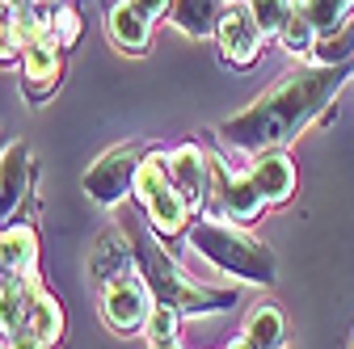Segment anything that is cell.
Returning <instances> with one entry per match:
<instances>
[{"label":"cell","mask_w":354,"mask_h":349,"mask_svg":"<svg viewBox=\"0 0 354 349\" xmlns=\"http://www.w3.org/2000/svg\"><path fill=\"white\" fill-rule=\"evenodd\" d=\"M304 9H308V17H313V26H317L321 34H329V30H337L342 21H350L354 0H304Z\"/></svg>","instance_id":"23"},{"label":"cell","mask_w":354,"mask_h":349,"mask_svg":"<svg viewBox=\"0 0 354 349\" xmlns=\"http://www.w3.org/2000/svg\"><path fill=\"white\" fill-rule=\"evenodd\" d=\"M131 240V248H136V270L140 278L148 282L152 299L165 303V308H177L186 320H207V316H224L236 308V290H219V286H207L198 278H190L182 266H177V257L165 248V240L144 223H118Z\"/></svg>","instance_id":"2"},{"label":"cell","mask_w":354,"mask_h":349,"mask_svg":"<svg viewBox=\"0 0 354 349\" xmlns=\"http://www.w3.org/2000/svg\"><path fill=\"white\" fill-rule=\"evenodd\" d=\"M207 210L249 228V223H257L261 215H266V202H261V194L253 190L249 172H232L228 160L211 156V198H207Z\"/></svg>","instance_id":"7"},{"label":"cell","mask_w":354,"mask_h":349,"mask_svg":"<svg viewBox=\"0 0 354 349\" xmlns=\"http://www.w3.org/2000/svg\"><path fill=\"white\" fill-rule=\"evenodd\" d=\"M26 5H34V0H0V17H13V13H21Z\"/></svg>","instance_id":"28"},{"label":"cell","mask_w":354,"mask_h":349,"mask_svg":"<svg viewBox=\"0 0 354 349\" xmlns=\"http://www.w3.org/2000/svg\"><path fill=\"white\" fill-rule=\"evenodd\" d=\"M350 349H354V341H350Z\"/></svg>","instance_id":"35"},{"label":"cell","mask_w":354,"mask_h":349,"mask_svg":"<svg viewBox=\"0 0 354 349\" xmlns=\"http://www.w3.org/2000/svg\"><path fill=\"white\" fill-rule=\"evenodd\" d=\"M136 202L148 228L169 244L182 240L194 223V206L182 198V190L169 177V152H144V164L136 172Z\"/></svg>","instance_id":"4"},{"label":"cell","mask_w":354,"mask_h":349,"mask_svg":"<svg viewBox=\"0 0 354 349\" xmlns=\"http://www.w3.org/2000/svg\"><path fill=\"white\" fill-rule=\"evenodd\" d=\"M295 5H304V0H295Z\"/></svg>","instance_id":"34"},{"label":"cell","mask_w":354,"mask_h":349,"mask_svg":"<svg viewBox=\"0 0 354 349\" xmlns=\"http://www.w3.org/2000/svg\"><path fill=\"white\" fill-rule=\"evenodd\" d=\"M291 9H295V0H249V13H253L257 30L266 34V42H279Z\"/></svg>","instance_id":"21"},{"label":"cell","mask_w":354,"mask_h":349,"mask_svg":"<svg viewBox=\"0 0 354 349\" xmlns=\"http://www.w3.org/2000/svg\"><path fill=\"white\" fill-rule=\"evenodd\" d=\"M228 349H257V345H253V341H249V337H236V341H232V345H228Z\"/></svg>","instance_id":"29"},{"label":"cell","mask_w":354,"mask_h":349,"mask_svg":"<svg viewBox=\"0 0 354 349\" xmlns=\"http://www.w3.org/2000/svg\"><path fill=\"white\" fill-rule=\"evenodd\" d=\"M317 26H313V17H308V9L304 5H295L291 9V17H287V26H283V34H279V47L287 51V55H299V59H308L313 55V42H317Z\"/></svg>","instance_id":"20"},{"label":"cell","mask_w":354,"mask_h":349,"mask_svg":"<svg viewBox=\"0 0 354 349\" xmlns=\"http://www.w3.org/2000/svg\"><path fill=\"white\" fill-rule=\"evenodd\" d=\"M245 172H249V181H253V190L261 194L266 206H287L295 198L299 177H295V164H291L287 152H257Z\"/></svg>","instance_id":"11"},{"label":"cell","mask_w":354,"mask_h":349,"mask_svg":"<svg viewBox=\"0 0 354 349\" xmlns=\"http://www.w3.org/2000/svg\"><path fill=\"white\" fill-rule=\"evenodd\" d=\"M215 47H219V59H224L232 72H249L266 47V34L257 30L249 5H228L224 17L215 26Z\"/></svg>","instance_id":"9"},{"label":"cell","mask_w":354,"mask_h":349,"mask_svg":"<svg viewBox=\"0 0 354 349\" xmlns=\"http://www.w3.org/2000/svg\"><path fill=\"white\" fill-rule=\"evenodd\" d=\"M152 308H156V299H152L148 282L140 278V270H131V274H118V278L102 282V320H106L110 332H118V337L144 332Z\"/></svg>","instance_id":"6"},{"label":"cell","mask_w":354,"mask_h":349,"mask_svg":"<svg viewBox=\"0 0 354 349\" xmlns=\"http://www.w3.org/2000/svg\"><path fill=\"white\" fill-rule=\"evenodd\" d=\"M30 168H34V156L21 139L5 143V156H0V228L13 223L17 206L26 202L30 194Z\"/></svg>","instance_id":"12"},{"label":"cell","mask_w":354,"mask_h":349,"mask_svg":"<svg viewBox=\"0 0 354 349\" xmlns=\"http://www.w3.org/2000/svg\"><path fill=\"white\" fill-rule=\"evenodd\" d=\"M228 0H173L169 26L186 38H215V26L224 17Z\"/></svg>","instance_id":"17"},{"label":"cell","mask_w":354,"mask_h":349,"mask_svg":"<svg viewBox=\"0 0 354 349\" xmlns=\"http://www.w3.org/2000/svg\"><path fill=\"white\" fill-rule=\"evenodd\" d=\"M26 55V38L13 30L9 17H0V63H21Z\"/></svg>","instance_id":"25"},{"label":"cell","mask_w":354,"mask_h":349,"mask_svg":"<svg viewBox=\"0 0 354 349\" xmlns=\"http://www.w3.org/2000/svg\"><path fill=\"white\" fill-rule=\"evenodd\" d=\"M34 5H42V9H59V5H72V0H34Z\"/></svg>","instance_id":"30"},{"label":"cell","mask_w":354,"mask_h":349,"mask_svg":"<svg viewBox=\"0 0 354 349\" xmlns=\"http://www.w3.org/2000/svg\"><path fill=\"white\" fill-rule=\"evenodd\" d=\"M241 337H249L257 349H287V320L274 303H257V308L245 316Z\"/></svg>","instance_id":"18"},{"label":"cell","mask_w":354,"mask_h":349,"mask_svg":"<svg viewBox=\"0 0 354 349\" xmlns=\"http://www.w3.org/2000/svg\"><path fill=\"white\" fill-rule=\"evenodd\" d=\"M148 349H182V345H177V341H169V345H148Z\"/></svg>","instance_id":"31"},{"label":"cell","mask_w":354,"mask_h":349,"mask_svg":"<svg viewBox=\"0 0 354 349\" xmlns=\"http://www.w3.org/2000/svg\"><path fill=\"white\" fill-rule=\"evenodd\" d=\"M228 5H249V0H228Z\"/></svg>","instance_id":"32"},{"label":"cell","mask_w":354,"mask_h":349,"mask_svg":"<svg viewBox=\"0 0 354 349\" xmlns=\"http://www.w3.org/2000/svg\"><path fill=\"white\" fill-rule=\"evenodd\" d=\"M350 76H354V63H337V68L308 63V68L274 80L270 89H261L245 110H236L232 118L219 122L215 135L224 148L245 152V156L283 152L313 122H321V114L333 110V97Z\"/></svg>","instance_id":"1"},{"label":"cell","mask_w":354,"mask_h":349,"mask_svg":"<svg viewBox=\"0 0 354 349\" xmlns=\"http://www.w3.org/2000/svg\"><path fill=\"white\" fill-rule=\"evenodd\" d=\"M38 274V232L34 223H5L0 228V282Z\"/></svg>","instance_id":"13"},{"label":"cell","mask_w":354,"mask_h":349,"mask_svg":"<svg viewBox=\"0 0 354 349\" xmlns=\"http://www.w3.org/2000/svg\"><path fill=\"white\" fill-rule=\"evenodd\" d=\"M5 349H55V345L38 341V337H30V332H17V337H5Z\"/></svg>","instance_id":"27"},{"label":"cell","mask_w":354,"mask_h":349,"mask_svg":"<svg viewBox=\"0 0 354 349\" xmlns=\"http://www.w3.org/2000/svg\"><path fill=\"white\" fill-rule=\"evenodd\" d=\"M169 177L182 190V198L194 206V215L207 210L211 198V152H203L198 143H177L169 152Z\"/></svg>","instance_id":"10"},{"label":"cell","mask_w":354,"mask_h":349,"mask_svg":"<svg viewBox=\"0 0 354 349\" xmlns=\"http://www.w3.org/2000/svg\"><path fill=\"white\" fill-rule=\"evenodd\" d=\"M152 26L156 21H148L131 0H114L110 5V13H106V34H110V42L118 51H127V55H148V47H152Z\"/></svg>","instance_id":"15"},{"label":"cell","mask_w":354,"mask_h":349,"mask_svg":"<svg viewBox=\"0 0 354 349\" xmlns=\"http://www.w3.org/2000/svg\"><path fill=\"white\" fill-rule=\"evenodd\" d=\"M186 244L198 261H207V266L215 274H224L232 282H245V286H270L279 278L274 270V252L266 248L245 223H232L224 219V215H194V223L186 232Z\"/></svg>","instance_id":"3"},{"label":"cell","mask_w":354,"mask_h":349,"mask_svg":"<svg viewBox=\"0 0 354 349\" xmlns=\"http://www.w3.org/2000/svg\"><path fill=\"white\" fill-rule=\"evenodd\" d=\"M308 63H317V68L354 63V21H342L337 30H329V34H317V42H313V55H308Z\"/></svg>","instance_id":"19"},{"label":"cell","mask_w":354,"mask_h":349,"mask_svg":"<svg viewBox=\"0 0 354 349\" xmlns=\"http://www.w3.org/2000/svg\"><path fill=\"white\" fill-rule=\"evenodd\" d=\"M148 21H169V9H173V0H131Z\"/></svg>","instance_id":"26"},{"label":"cell","mask_w":354,"mask_h":349,"mask_svg":"<svg viewBox=\"0 0 354 349\" xmlns=\"http://www.w3.org/2000/svg\"><path fill=\"white\" fill-rule=\"evenodd\" d=\"M51 34H55V42L64 51H72L76 42H80V34H84V17H80V9L76 5H59V9H51Z\"/></svg>","instance_id":"24"},{"label":"cell","mask_w":354,"mask_h":349,"mask_svg":"<svg viewBox=\"0 0 354 349\" xmlns=\"http://www.w3.org/2000/svg\"><path fill=\"white\" fill-rule=\"evenodd\" d=\"M144 164V148L140 143H118L106 156H97L84 168L80 190L88 202H97L102 210H118L127 198H136V172Z\"/></svg>","instance_id":"5"},{"label":"cell","mask_w":354,"mask_h":349,"mask_svg":"<svg viewBox=\"0 0 354 349\" xmlns=\"http://www.w3.org/2000/svg\"><path fill=\"white\" fill-rule=\"evenodd\" d=\"M182 312L177 308H165V303H156L152 308V316H148V324H144V337H148V345H169V341H177L182 337Z\"/></svg>","instance_id":"22"},{"label":"cell","mask_w":354,"mask_h":349,"mask_svg":"<svg viewBox=\"0 0 354 349\" xmlns=\"http://www.w3.org/2000/svg\"><path fill=\"white\" fill-rule=\"evenodd\" d=\"M0 156H5V143H0Z\"/></svg>","instance_id":"33"},{"label":"cell","mask_w":354,"mask_h":349,"mask_svg":"<svg viewBox=\"0 0 354 349\" xmlns=\"http://www.w3.org/2000/svg\"><path fill=\"white\" fill-rule=\"evenodd\" d=\"M88 270H93L97 282H110L118 274H131L136 270V248H131L127 232L122 228H106L93 244V252H88Z\"/></svg>","instance_id":"16"},{"label":"cell","mask_w":354,"mask_h":349,"mask_svg":"<svg viewBox=\"0 0 354 349\" xmlns=\"http://www.w3.org/2000/svg\"><path fill=\"white\" fill-rule=\"evenodd\" d=\"M21 332L47 341V345H59L64 341V303L42 286V274L30 282V295H26V324Z\"/></svg>","instance_id":"14"},{"label":"cell","mask_w":354,"mask_h":349,"mask_svg":"<svg viewBox=\"0 0 354 349\" xmlns=\"http://www.w3.org/2000/svg\"><path fill=\"white\" fill-rule=\"evenodd\" d=\"M64 80V47L51 34V13L47 21L38 26V34L26 42V55H21V93L30 101H47Z\"/></svg>","instance_id":"8"}]
</instances>
